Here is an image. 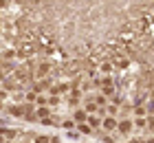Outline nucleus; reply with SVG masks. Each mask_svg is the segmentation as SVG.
<instances>
[{
	"mask_svg": "<svg viewBox=\"0 0 154 143\" xmlns=\"http://www.w3.org/2000/svg\"><path fill=\"white\" fill-rule=\"evenodd\" d=\"M48 70H51V64H48V62H42L40 66H38V70H35V77H38V79H42V77L48 75Z\"/></svg>",
	"mask_w": 154,
	"mask_h": 143,
	"instance_id": "20e7f679",
	"label": "nucleus"
},
{
	"mask_svg": "<svg viewBox=\"0 0 154 143\" xmlns=\"http://www.w3.org/2000/svg\"><path fill=\"white\" fill-rule=\"evenodd\" d=\"M145 143H154V137H150V139H145Z\"/></svg>",
	"mask_w": 154,
	"mask_h": 143,
	"instance_id": "a211bd4d",
	"label": "nucleus"
},
{
	"mask_svg": "<svg viewBox=\"0 0 154 143\" xmlns=\"http://www.w3.org/2000/svg\"><path fill=\"white\" fill-rule=\"evenodd\" d=\"M132 112H134V117H148V106L143 104H134V108H132Z\"/></svg>",
	"mask_w": 154,
	"mask_h": 143,
	"instance_id": "423d86ee",
	"label": "nucleus"
},
{
	"mask_svg": "<svg viewBox=\"0 0 154 143\" xmlns=\"http://www.w3.org/2000/svg\"><path fill=\"white\" fill-rule=\"evenodd\" d=\"M84 108H86V112H88V114H97V112H99V106H97L95 99H90L88 104H84Z\"/></svg>",
	"mask_w": 154,
	"mask_h": 143,
	"instance_id": "0eeeda50",
	"label": "nucleus"
},
{
	"mask_svg": "<svg viewBox=\"0 0 154 143\" xmlns=\"http://www.w3.org/2000/svg\"><path fill=\"white\" fill-rule=\"evenodd\" d=\"M148 112L154 114V99H150V101H148Z\"/></svg>",
	"mask_w": 154,
	"mask_h": 143,
	"instance_id": "dca6fc26",
	"label": "nucleus"
},
{
	"mask_svg": "<svg viewBox=\"0 0 154 143\" xmlns=\"http://www.w3.org/2000/svg\"><path fill=\"white\" fill-rule=\"evenodd\" d=\"M48 141H53V139H48V137H38L35 143H48Z\"/></svg>",
	"mask_w": 154,
	"mask_h": 143,
	"instance_id": "f3484780",
	"label": "nucleus"
},
{
	"mask_svg": "<svg viewBox=\"0 0 154 143\" xmlns=\"http://www.w3.org/2000/svg\"><path fill=\"white\" fill-rule=\"evenodd\" d=\"M88 123L93 126V130H97V128L103 126V117H101V114H90V117H88Z\"/></svg>",
	"mask_w": 154,
	"mask_h": 143,
	"instance_id": "39448f33",
	"label": "nucleus"
},
{
	"mask_svg": "<svg viewBox=\"0 0 154 143\" xmlns=\"http://www.w3.org/2000/svg\"><path fill=\"white\" fill-rule=\"evenodd\" d=\"M88 117H90V114L86 112V108H77L75 114H73V119L77 121V123H84V121H88Z\"/></svg>",
	"mask_w": 154,
	"mask_h": 143,
	"instance_id": "7ed1b4c3",
	"label": "nucleus"
},
{
	"mask_svg": "<svg viewBox=\"0 0 154 143\" xmlns=\"http://www.w3.org/2000/svg\"><path fill=\"white\" fill-rule=\"evenodd\" d=\"M99 73L101 75H112V64L110 62H101L99 64Z\"/></svg>",
	"mask_w": 154,
	"mask_h": 143,
	"instance_id": "1a4fd4ad",
	"label": "nucleus"
},
{
	"mask_svg": "<svg viewBox=\"0 0 154 143\" xmlns=\"http://www.w3.org/2000/svg\"><path fill=\"white\" fill-rule=\"evenodd\" d=\"M97 84H99L101 88H108V86H115V84H112V77H110V75H101V79L97 82Z\"/></svg>",
	"mask_w": 154,
	"mask_h": 143,
	"instance_id": "9b49d317",
	"label": "nucleus"
},
{
	"mask_svg": "<svg viewBox=\"0 0 154 143\" xmlns=\"http://www.w3.org/2000/svg\"><path fill=\"white\" fill-rule=\"evenodd\" d=\"M2 143H16V141H7V139H5V141H2Z\"/></svg>",
	"mask_w": 154,
	"mask_h": 143,
	"instance_id": "6ab92c4d",
	"label": "nucleus"
},
{
	"mask_svg": "<svg viewBox=\"0 0 154 143\" xmlns=\"http://www.w3.org/2000/svg\"><path fill=\"white\" fill-rule=\"evenodd\" d=\"M77 130H79L82 134H90L93 132V126H90L88 121H84V123H77Z\"/></svg>",
	"mask_w": 154,
	"mask_h": 143,
	"instance_id": "9d476101",
	"label": "nucleus"
},
{
	"mask_svg": "<svg viewBox=\"0 0 154 143\" xmlns=\"http://www.w3.org/2000/svg\"><path fill=\"white\" fill-rule=\"evenodd\" d=\"M48 114H51V108H48V106H40V108H38V117L40 119H46Z\"/></svg>",
	"mask_w": 154,
	"mask_h": 143,
	"instance_id": "4468645a",
	"label": "nucleus"
},
{
	"mask_svg": "<svg viewBox=\"0 0 154 143\" xmlns=\"http://www.w3.org/2000/svg\"><path fill=\"white\" fill-rule=\"evenodd\" d=\"M60 126L64 128V130H73V128L77 126V121H75V119H64V121H62Z\"/></svg>",
	"mask_w": 154,
	"mask_h": 143,
	"instance_id": "ddd939ff",
	"label": "nucleus"
},
{
	"mask_svg": "<svg viewBox=\"0 0 154 143\" xmlns=\"http://www.w3.org/2000/svg\"><path fill=\"white\" fill-rule=\"evenodd\" d=\"M38 101V92L35 90H26L24 92V104H35Z\"/></svg>",
	"mask_w": 154,
	"mask_h": 143,
	"instance_id": "6e6552de",
	"label": "nucleus"
},
{
	"mask_svg": "<svg viewBox=\"0 0 154 143\" xmlns=\"http://www.w3.org/2000/svg\"><path fill=\"white\" fill-rule=\"evenodd\" d=\"M16 55H18V53L13 51V48H5V51H2V62H11Z\"/></svg>",
	"mask_w": 154,
	"mask_h": 143,
	"instance_id": "f8f14e48",
	"label": "nucleus"
},
{
	"mask_svg": "<svg viewBox=\"0 0 154 143\" xmlns=\"http://www.w3.org/2000/svg\"><path fill=\"white\" fill-rule=\"evenodd\" d=\"M103 132H115L117 128H119V119L117 117H112V114H106L103 117Z\"/></svg>",
	"mask_w": 154,
	"mask_h": 143,
	"instance_id": "f257e3e1",
	"label": "nucleus"
},
{
	"mask_svg": "<svg viewBox=\"0 0 154 143\" xmlns=\"http://www.w3.org/2000/svg\"><path fill=\"white\" fill-rule=\"evenodd\" d=\"M132 123H134V121H130V119H119V128L117 130L121 134H130L132 132Z\"/></svg>",
	"mask_w": 154,
	"mask_h": 143,
	"instance_id": "f03ea898",
	"label": "nucleus"
},
{
	"mask_svg": "<svg viewBox=\"0 0 154 143\" xmlns=\"http://www.w3.org/2000/svg\"><path fill=\"white\" fill-rule=\"evenodd\" d=\"M60 104V95H51L48 97V106H57Z\"/></svg>",
	"mask_w": 154,
	"mask_h": 143,
	"instance_id": "2eb2a0df",
	"label": "nucleus"
}]
</instances>
